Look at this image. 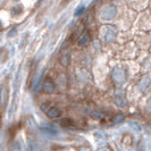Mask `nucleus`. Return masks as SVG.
Listing matches in <instances>:
<instances>
[{"mask_svg": "<svg viewBox=\"0 0 151 151\" xmlns=\"http://www.w3.org/2000/svg\"><path fill=\"white\" fill-rule=\"evenodd\" d=\"M116 13H117L116 7L113 6V5H108V6H105V7L101 9L100 16H101V18H102V19H105V21H109V19H111V18L115 17Z\"/></svg>", "mask_w": 151, "mask_h": 151, "instance_id": "obj_1", "label": "nucleus"}, {"mask_svg": "<svg viewBox=\"0 0 151 151\" xmlns=\"http://www.w3.org/2000/svg\"><path fill=\"white\" fill-rule=\"evenodd\" d=\"M113 76H114V80H115L116 82L122 83V82H124V80H125V72H124L123 69H121V68H117V69L114 70Z\"/></svg>", "mask_w": 151, "mask_h": 151, "instance_id": "obj_2", "label": "nucleus"}, {"mask_svg": "<svg viewBox=\"0 0 151 151\" xmlns=\"http://www.w3.org/2000/svg\"><path fill=\"white\" fill-rule=\"evenodd\" d=\"M47 115H48V117H50V118H57V117H59L61 115V111L57 107H51V108H49V109L47 110Z\"/></svg>", "mask_w": 151, "mask_h": 151, "instance_id": "obj_3", "label": "nucleus"}, {"mask_svg": "<svg viewBox=\"0 0 151 151\" xmlns=\"http://www.w3.org/2000/svg\"><path fill=\"white\" fill-rule=\"evenodd\" d=\"M43 90L47 93H52V92L56 91V85H55V83L51 80H47L45 82V85H43Z\"/></svg>", "mask_w": 151, "mask_h": 151, "instance_id": "obj_4", "label": "nucleus"}, {"mask_svg": "<svg viewBox=\"0 0 151 151\" xmlns=\"http://www.w3.org/2000/svg\"><path fill=\"white\" fill-rule=\"evenodd\" d=\"M69 61H70V55H69L68 51H66V52H64L60 56V64L66 67V66L69 65Z\"/></svg>", "mask_w": 151, "mask_h": 151, "instance_id": "obj_5", "label": "nucleus"}, {"mask_svg": "<svg viewBox=\"0 0 151 151\" xmlns=\"http://www.w3.org/2000/svg\"><path fill=\"white\" fill-rule=\"evenodd\" d=\"M89 40H90L89 34H88V33H85L83 37H81V38H80V40H78V45H85L88 42H89Z\"/></svg>", "mask_w": 151, "mask_h": 151, "instance_id": "obj_6", "label": "nucleus"}, {"mask_svg": "<svg viewBox=\"0 0 151 151\" xmlns=\"http://www.w3.org/2000/svg\"><path fill=\"white\" fill-rule=\"evenodd\" d=\"M22 13V6L21 5H17V6H14L12 8V15L16 16V15H19Z\"/></svg>", "mask_w": 151, "mask_h": 151, "instance_id": "obj_7", "label": "nucleus"}, {"mask_svg": "<svg viewBox=\"0 0 151 151\" xmlns=\"http://www.w3.org/2000/svg\"><path fill=\"white\" fill-rule=\"evenodd\" d=\"M60 124L64 127H72L73 126V121H70L68 118H64V119H61Z\"/></svg>", "mask_w": 151, "mask_h": 151, "instance_id": "obj_8", "label": "nucleus"}, {"mask_svg": "<svg viewBox=\"0 0 151 151\" xmlns=\"http://www.w3.org/2000/svg\"><path fill=\"white\" fill-rule=\"evenodd\" d=\"M84 10H85V6H84V5H80V6H77V8L75 9V12H74V15H75V16H80L81 14H83Z\"/></svg>", "mask_w": 151, "mask_h": 151, "instance_id": "obj_9", "label": "nucleus"}, {"mask_svg": "<svg viewBox=\"0 0 151 151\" xmlns=\"http://www.w3.org/2000/svg\"><path fill=\"white\" fill-rule=\"evenodd\" d=\"M16 33H17V29H16V27H13L12 30L8 32V38H13Z\"/></svg>", "mask_w": 151, "mask_h": 151, "instance_id": "obj_10", "label": "nucleus"}]
</instances>
